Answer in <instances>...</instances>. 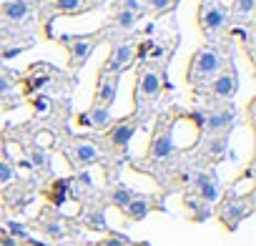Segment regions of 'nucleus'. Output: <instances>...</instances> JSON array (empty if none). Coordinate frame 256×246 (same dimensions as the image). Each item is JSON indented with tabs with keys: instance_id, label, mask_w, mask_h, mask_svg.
I'll return each instance as SVG.
<instances>
[{
	"instance_id": "nucleus-1",
	"label": "nucleus",
	"mask_w": 256,
	"mask_h": 246,
	"mask_svg": "<svg viewBox=\"0 0 256 246\" xmlns=\"http://www.w3.org/2000/svg\"><path fill=\"white\" fill-rule=\"evenodd\" d=\"M224 53L214 46H206L201 50H196L191 56V63H188V80L196 83V80H206V78H214L221 73L224 68Z\"/></svg>"
},
{
	"instance_id": "nucleus-2",
	"label": "nucleus",
	"mask_w": 256,
	"mask_h": 246,
	"mask_svg": "<svg viewBox=\"0 0 256 246\" xmlns=\"http://www.w3.org/2000/svg\"><path fill=\"white\" fill-rule=\"evenodd\" d=\"M60 43L63 46H68V53H70V68H80L86 60H88V56L93 53V48L100 43V38H83V36H63L60 38Z\"/></svg>"
},
{
	"instance_id": "nucleus-3",
	"label": "nucleus",
	"mask_w": 256,
	"mask_h": 246,
	"mask_svg": "<svg viewBox=\"0 0 256 246\" xmlns=\"http://www.w3.org/2000/svg\"><path fill=\"white\" fill-rule=\"evenodd\" d=\"M201 28H204V33L208 36V38H214V36H218L224 28H226V20H228V16H226V10H224V6H218V3H206L204 8H201Z\"/></svg>"
},
{
	"instance_id": "nucleus-4",
	"label": "nucleus",
	"mask_w": 256,
	"mask_h": 246,
	"mask_svg": "<svg viewBox=\"0 0 256 246\" xmlns=\"http://www.w3.org/2000/svg\"><path fill=\"white\" fill-rule=\"evenodd\" d=\"M43 13H46V23L50 20V16H76V13H86L90 8V0H43Z\"/></svg>"
},
{
	"instance_id": "nucleus-5",
	"label": "nucleus",
	"mask_w": 256,
	"mask_h": 246,
	"mask_svg": "<svg viewBox=\"0 0 256 246\" xmlns=\"http://www.w3.org/2000/svg\"><path fill=\"white\" fill-rule=\"evenodd\" d=\"M194 184H196V194H198V198H201L206 206H211V204H216V201L221 198L218 176H216L214 171H208V174L198 171V174L194 176Z\"/></svg>"
},
{
	"instance_id": "nucleus-6",
	"label": "nucleus",
	"mask_w": 256,
	"mask_h": 246,
	"mask_svg": "<svg viewBox=\"0 0 256 246\" xmlns=\"http://www.w3.org/2000/svg\"><path fill=\"white\" fill-rule=\"evenodd\" d=\"M68 158H70L73 166H90V164L100 161V151L90 141H78L68 148Z\"/></svg>"
},
{
	"instance_id": "nucleus-7",
	"label": "nucleus",
	"mask_w": 256,
	"mask_h": 246,
	"mask_svg": "<svg viewBox=\"0 0 256 246\" xmlns=\"http://www.w3.org/2000/svg\"><path fill=\"white\" fill-rule=\"evenodd\" d=\"M78 123L86 128H96V131H106L110 123H113V116H110V108H103V106H93L90 110L80 113L78 116Z\"/></svg>"
},
{
	"instance_id": "nucleus-8",
	"label": "nucleus",
	"mask_w": 256,
	"mask_h": 246,
	"mask_svg": "<svg viewBox=\"0 0 256 246\" xmlns=\"http://www.w3.org/2000/svg\"><path fill=\"white\" fill-rule=\"evenodd\" d=\"M116 96H118V73H100L96 103L103 108H110L116 103Z\"/></svg>"
},
{
	"instance_id": "nucleus-9",
	"label": "nucleus",
	"mask_w": 256,
	"mask_h": 246,
	"mask_svg": "<svg viewBox=\"0 0 256 246\" xmlns=\"http://www.w3.org/2000/svg\"><path fill=\"white\" fill-rule=\"evenodd\" d=\"M136 131H138L136 118H126V120L116 123V126L108 131V141H110L116 148H126V146H128V141L134 138V134H136Z\"/></svg>"
},
{
	"instance_id": "nucleus-10",
	"label": "nucleus",
	"mask_w": 256,
	"mask_h": 246,
	"mask_svg": "<svg viewBox=\"0 0 256 246\" xmlns=\"http://www.w3.org/2000/svg\"><path fill=\"white\" fill-rule=\"evenodd\" d=\"M248 211H251V206H248L246 201H238V198H236V204H234V198H226V204H224V208H221V221L226 224V228L234 231V228L238 226V221L248 216Z\"/></svg>"
},
{
	"instance_id": "nucleus-11",
	"label": "nucleus",
	"mask_w": 256,
	"mask_h": 246,
	"mask_svg": "<svg viewBox=\"0 0 256 246\" xmlns=\"http://www.w3.org/2000/svg\"><path fill=\"white\" fill-rule=\"evenodd\" d=\"M131 60H134V46H128V43H118V46L110 50V56H108V60H106L103 73H118V70H123Z\"/></svg>"
},
{
	"instance_id": "nucleus-12",
	"label": "nucleus",
	"mask_w": 256,
	"mask_h": 246,
	"mask_svg": "<svg viewBox=\"0 0 256 246\" xmlns=\"http://www.w3.org/2000/svg\"><path fill=\"white\" fill-rule=\"evenodd\" d=\"M238 90V76L234 70H224L218 76H214V83H211V93L218 96V98H231L234 93Z\"/></svg>"
},
{
	"instance_id": "nucleus-13",
	"label": "nucleus",
	"mask_w": 256,
	"mask_h": 246,
	"mask_svg": "<svg viewBox=\"0 0 256 246\" xmlns=\"http://www.w3.org/2000/svg\"><path fill=\"white\" fill-rule=\"evenodd\" d=\"M30 16V3L28 0H6L0 6V18L13 20V23H23Z\"/></svg>"
},
{
	"instance_id": "nucleus-14",
	"label": "nucleus",
	"mask_w": 256,
	"mask_h": 246,
	"mask_svg": "<svg viewBox=\"0 0 256 246\" xmlns=\"http://www.w3.org/2000/svg\"><path fill=\"white\" fill-rule=\"evenodd\" d=\"M148 154L154 158H166L174 154V136H171V128H164L158 134H154L151 138V146H148Z\"/></svg>"
},
{
	"instance_id": "nucleus-15",
	"label": "nucleus",
	"mask_w": 256,
	"mask_h": 246,
	"mask_svg": "<svg viewBox=\"0 0 256 246\" xmlns=\"http://www.w3.org/2000/svg\"><path fill=\"white\" fill-rule=\"evenodd\" d=\"M161 93V76L156 70H144L141 83H138V96L144 98H158Z\"/></svg>"
},
{
	"instance_id": "nucleus-16",
	"label": "nucleus",
	"mask_w": 256,
	"mask_h": 246,
	"mask_svg": "<svg viewBox=\"0 0 256 246\" xmlns=\"http://www.w3.org/2000/svg\"><path fill=\"white\" fill-rule=\"evenodd\" d=\"M231 120H234V113H231V110H214V113L206 116V126H204V128H208V131L216 136V134L231 128Z\"/></svg>"
},
{
	"instance_id": "nucleus-17",
	"label": "nucleus",
	"mask_w": 256,
	"mask_h": 246,
	"mask_svg": "<svg viewBox=\"0 0 256 246\" xmlns=\"http://www.w3.org/2000/svg\"><path fill=\"white\" fill-rule=\"evenodd\" d=\"M151 211V201L144 198V196H134L131 201H128V206L123 208V214L131 218V221H144Z\"/></svg>"
},
{
	"instance_id": "nucleus-18",
	"label": "nucleus",
	"mask_w": 256,
	"mask_h": 246,
	"mask_svg": "<svg viewBox=\"0 0 256 246\" xmlns=\"http://www.w3.org/2000/svg\"><path fill=\"white\" fill-rule=\"evenodd\" d=\"M136 20H138L136 13L123 10V8H118V10L113 13V18H110V23H113L118 30H134V28H136Z\"/></svg>"
},
{
	"instance_id": "nucleus-19",
	"label": "nucleus",
	"mask_w": 256,
	"mask_h": 246,
	"mask_svg": "<svg viewBox=\"0 0 256 246\" xmlns=\"http://www.w3.org/2000/svg\"><path fill=\"white\" fill-rule=\"evenodd\" d=\"M186 208L191 211V218L194 221H206L208 216H211V211H208V206L201 201V198H196V196H186Z\"/></svg>"
},
{
	"instance_id": "nucleus-20",
	"label": "nucleus",
	"mask_w": 256,
	"mask_h": 246,
	"mask_svg": "<svg viewBox=\"0 0 256 246\" xmlns=\"http://www.w3.org/2000/svg\"><path fill=\"white\" fill-rule=\"evenodd\" d=\"M134 196H136V194H134L131 188H126V186H118V188H116V191L110 194V204H113L116 208H120V211H123V208L128 206V201H131Z\"/></svg>"
},
{
	"instance_id": "nucleus-21",
	"label": "nucleus",
	"mask_w": 256,
	"mask_h": 246,
	"mask_svg": "<svg viewBox=\"0 0 256 246\" xmlns=\"http://www.w3.org/2000/svg\"><path fill=\"white\" fill-rule=\"evenodd\" d=\"M86 224H88V228L106 231V216H103V211H88L86 214Z\"/></svg>"
},
{
	"instance_id": "nucleus-22",
	"label": "nucleus",
	"mask_w": 256,
	"mask_h": 246,
	"mask_svg": "<svg viewBox=\"0 0 256 246\" xmlns=\"http://www.w3.org/2000/svg\"><path fill=\"white\" fill-rule=\"evenodd\" d=\"M224 151H228V138L226 136H218V138H211L208 141V154L211 156H221Z\"/></svg>"
},
{
	"instance_id": "nucleus-23",
	"label": "nucleus",
	"mask_w": 256,
	"mask_h": 246,
	"mask_svg": "<svg viewBox=\"0 0 256 246\" xmlns=\"http://www.w3.org/2000/svg\"><path fill=\"white\" fill-rule=\"evenodd\" d=\"M66 188H68V178L56 181V186H53V204H56V206L66 204Z\"/></svg>"
},
{
	"instance_id": "nucleus-24",
	"label": "nucleus",
	"mask_w": 256,
	"mask_h": 246,
	"mask_svg": "<svg viewBox=\"0 0 256 246\" xmlns=\"http://www.w3.org/2000/svg\"><path fill=\"white\" fill-rule=\"evenodd\" d=\"M254 6H256V0H236L234 13H236V16H241V18H248V16H251V10H254Z\"/></svg>"
},
{
	"instance_id": "nucleus-25",
	"label": "nucleus",
	"mask_w": 256,
	"mask_h": 246,
	"mask_svg": "<svg viewBox=\"0 0 256 246\" xmlns=\"http://www.w3.org/2000/svg\"><path fill=\"white\" fill-rule=\"evenodd\" d=\"M8 231H10V236H13V238H20V241H26V238H28V228H26L20 221H8Z\"/></svg>"
},
{
	"instance_id": "nucleus-26",
	"label": "nucleus",
	"mask_w": 256,
	"mask_h": 246,
	"mask_svg": "<svg viewBox=\"0 0 256 246\" xmlns=\"http://www.w3.org/2000/svg\"><path fill=\"white\" fill-rule=\"evenodd\" d=\"M98 246H131V241H128L126 236H120V234H110V236H106Z\"/></svg>"
},
{
	"instance_id": "nucleus-27",
	"label": "nucleus",
	"mask_w": 256,
	"mask_h": 246,
	"mask_svg": "<svg viewBox=\"0 0 256 246\" xmlns=\"http://www.w3.org/2000/svg\"><path fill=\"white\" fill-rule=\"evenodd\" d=\"M120 8H123V10H131V13H136V16H141V13L146 10V6L141 3V0H120Z\"/></svg>"
},
{
	"instance_id": "nucleus-28",
	"label": "nucleus",
	"mask_w": 256,
	"mask_h": 246,
	"mask_svg": "<svg viewBox=\"0 0 256 246\" xmlns=\"http://www.w3.org/2000/svg\"><path fill=\"white\" fill-rule=\"evenodd\" d=\"M13 178H16V168L10 164H6V161H0V184H8Z\"/></svg>"
},
{
	"instance_id": "nucleus-29",
	"label": "nucleus",
	"mask_w": 256,
	"mask_h": 246,
	"mask_svg": "<svg viewBox=\"0 0 256 246\" xmlns=\"http://www.w3.org/2000/svg\"><path fill=\"white\" fill-rule=\"evenodd\" d=\"M43 228H46L50 236H56V238H60V236H63V226H60L58 221H43Z\"/></svg>"
},
{
	"instance_id": "nucleus-30",
	"label": "nucleus",
	"mask_w": 256,
	"mask_h": 246,
	"mask_svg": "<svg viewBox=\"0 0 256 246\" xmlns=\"http://www.w3.org/2000/svg\"><path fill=\"white\" fill-rule=\"evenodd\" d=\"M148 6H151L156 13H164V10H168V8L174 6V0H148Z\"/></svg>"
},
{
	"instance_id": "nucleus-31",
	"label": "nucleus",
	"mask_w": 256,
	"mask_h": 246,
	"mask_svg": "<svg viewBox=\"0 0 256 246\" xmlns=\"http://www.w3.org/2000/svg\"><path fill=\"white\" fill-rule=\"evenodd\" d=\"M23 50H26L23 46H16V48H6L3 53H0V58H6V60H10V58H18V56H20Z\"/></svg>"
},
{
	"instance_id": "nucleus-32",
	"label": "nucleus",
	"mask_w": 256,
	"mask_h": 246,
	"mask_svg": "<svg viewBox=\"0 0 256 246\" xmlns=\"http://www.w3.org/2000/svg\"><path fill=\"white\" fill-rule=\"evenodd\" d=\"M13 90V80L8 78V76H0V96H6V93H10Z\"/></svg>"
},
{
	"instance_id": "nucleus-33",
	"label": "nucleus",
	"mask_w": 256,
	"mask_h": 246,
	"mask_svg": "<svg viewBox=\"0 0 256 246\" xmlns=\"http://www.w3.org/2000/svg\"><path fill=\"white\" fill-rule=\"evenodd\" d=\"M191 120L196 123L198 128H204V126H206V113H204V110H194V113H191Z\"/></svg>"
},
{
	"instance_id": "nucleus-34",
	"label": "nucleus",
	"mask_w": 256,
	"mask_h": 246,
	"mask_svg": "<svg viewBox=\"0 0 256 246\" xmlns=\"http://www.w3.org/2000/svg\"><path fill=\"white\" fill-rule=\"evenodd\" d=\"M23 198H26V196H23V191H10V194H8L10 206H20V204H23Z\"/></svg>"
},
{
	"instance_id": "nucleus-35",
	"label": "nucleus",
	"mask_w": 256,
	"mask_h": 246,
	"mask_svg": "<svg viewBox=\"0 0 256 246\" xmlns=\"http://www.w3.org/2000/svg\"><path fill=\"white\" fill-rule=\"evenodd\" d=\"M0 244H3V246H18V241H16L10 234H3V236H0Z\"/></svg>"
},
{
	"instance_id": "nucleus-36",
	"label": "nucleus",
	"mask_w": 256,
	"mask_h": 246,
	"mask_svg": "<svg viewBox=\"0 0 256 246\" xmlns=\"http://www.w3.org/2000/svg\"><path fill=\"white\" fill-rule=\"evenodd\" d=\"M33 106H36L38 110H46V108H48V98H43V96H40V98H36V100H33Z\"/></svg>"
},
{
	"instance_id": "nucleus-37",
	"label": "nucleus",
	"mask_w": 256,
	"mask_h": 246,
	"mask_svg": "<svg viewBox=\"0 0 256 246\" xmlns=\"http://www.w3.org/2000/svg\"><path fill=\"white\" fill-rule=\"evenodd\" d=\"M33 164H36V166H43V164H46V156H43V151H33Z\"/></svg>"
},
{
	"instance_id": "nucleus-38",
	"label": "nucleus",
	"mask_w": 256,
	"mask_h": 246,
	"mask_svg": "<svg viewBox=\"0 0 256 246\" xmlns=\"http://www.w3.org/2000/svg\"><path fill=\"white\" fill-rule=\"evenodd\" d=\"M46 83H48V78H46V76H40V78H33V83H30V86H33V88H40V86H46Z\"/></svg>"
},
{
	"instance_id": "nucleus-39",
	"label": "nucleus",
	"mask_w": 256,
	"mask_h": 246,
	"mask_svg": "<svg viewBox=\"0 0 256 246\" xmlns=\"http://www.w3.org/2000/svg\"><path fill=\"white\" fill-rule=\"evenodd\" d=\"M26 241H28V246H48L46 241H38V238H30V236H28Z\"/></svg>"
},
{
	"instance_id": "nucleus-40",
	"label": "nucleus",
	"mask_w": 256,
	"mask_h": 246,
	"mask_svg": "<svg viewBox=\"0 0 256 246\" xmlns=\"http://www.w3.org/2000/svg\"><path fill=\"white\" fill-rule=\"evenodd\" d=\"M3 28H6V23H3V18H0V36H3Z\"/></svg>"
}]
</instances>
